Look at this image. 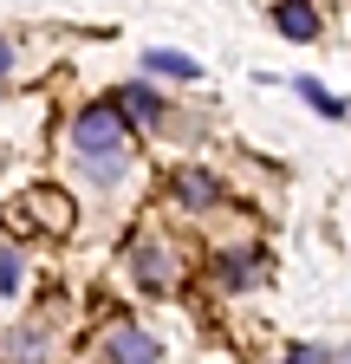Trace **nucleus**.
I'll use <instances>...</instances> for the list:
<instances>
[{"label":"nucleus","instance_id":"f257e3e1","mask_svg":"<svg viewBox=\"0 0 351 364\" xmlns=\"http://www.w3.org/2000/svg\"><path fill=\"white\" fill-rule=\"evenodd\" d=\"M130 130H137V124H130L117 105H92V111H78L72 117V150L78 156H111V150H130Z\"/></svg>","mask_w":351,"mask_h":364},{"label":"nucleus","instance_id":"f03ea898","mask_svg":"<svg viewBox=\"0 0 351 364\" xmlns=\"http://www.w3.org/2000/svg\"><path fill=\"white\" fill-rule=\"evenodd\" d=\"M130 273H137L144 293H176V287H183V260H176V247L156 241V235L130 241Z\"/></svg>","mask_w":351,"mask_h":364},{"label":"nucleus","instance_id":"7ed1b4c3","mask_svg":"<svg viewBox=\"0 0 351 364\" xmlns=\"http://www.w3.org/2000/svg\"><path fill=\"white\" fill-rule=\"evenodd\" d=\"M169 196H176V208H189V215H208V208H222L228 182L215 176V169H202V163H183V169H176V182H169Z\"/></svg>","mask_w":351,"mask_h":364},{"label":"nucleus","instance_id":"20e7f679","mask_svg":"<svg viewBox=\"0 0 351 364\" xmlns=\"http://www.w3.org/2000/svg\"><path fill=\"white\" fill-rule=\"evenodd\" d=\"M104 364H163V338L144 326H111L104 332Z\"/></svg>","mask_w":351,"mask_h":364},{"label":"nucleus","instance_id":"39448f33","mask_svg":"<svg viewBox=\"0 0 351 364\" xmlns=\"http://www.w3.org/2000/svg\"><path fill=\"white\" fill-rule=\"evenodd\" d=\"M274 33L293 39V46H313L325 33V14H319V0H280L274 7Z\"/></svg>","mask_w":351,"mask_h":364},{"label":"nucleus","instance_id":"423d86ee","mask_svg":"<svg viewBox=\"0 0 351 364\" xmlns=\"http://www.w3.org/2000/svg\"><path fill=\"white\" fill-rule=\"evenodd\" d=\"M260 280H267V254L260 247H241V254L215 260V287L222 293H241V287H260Z\"/></svg>","mask_w":351,"mask_h":364},{"label":"nucleus","instance_id":"0eeeda50","mask_svg":"<svg viewBox=\"0 0 351 364\" xmlns=\"http://www.w3.org/2000/svg\"><path fill=\"white\" fill-rule=\"evenodd\" d=\"M130 124H137V130H156L163 124V98H156V91L144 85V78H130V85H117V98H111Z\"/></svg>","mask_w":351,"mask_h":364},{"label":"nucleus","instance_id":"6e6552de","mask_svg":"<svg viewBox=\"0 0 351 364\" xmlns=\"http://www.w3.org/2000/svg\"><path fill=\"white\" fill-rule=\"evenodd\" d=\"M130 169H137V156H130V150H111V156H78V176L92 182V189H124Z\"/></svg>","mask_w":351,"mask_h":364},{"label":"nucleus","instance_id":"1a4fd4ad","mask_svg":"<svg viewBox=\"0 0 351 364\" xmlns=\"http://www.w3.org/2000/svg\"><path fill=\"white\" fill-rule=\"evenodd\" d=\"M144 65H150L156 78H176V85H195V78H202V65H195L189 53H169V46H150Z\"/></svg>","mask_w":351,"mask_h":364},{"label":"nucleus","instance_id":"9d476101","mask_svg":"<svg viewBox=\"0 0 351 364\" xmlns=\"http://www.w3.org/2000/svg\"><path fill=\"white\" fill-rule=\"evenodd\" d=\"M46 332L39 326H14V338H7V364H46Z\"/></svg>","mask_w":351,"mask_h":364},{"label":"nucleus","instance_id":"9b49d317","mask_svg":"<svg viewBox=\"0 0 351 364\" xmlns=\"http://www.w3.org/2000/svg\"><path fill=\"white\" fill-rule=\"evenodd\" d=\"M299 98L313 105L319 117H351V105H345V98H332V91H325L319 78H299Z\"/></svg>","mask_w":351,"mask_h":364},{"label":"nucleus","instance_id":"f8f14e48","mask_svg":"<svg viewBox=\"0 0 351 364\" xmlns=\"http://www.w3.org/2000/svg\"><path fill=\"white\" fill-rule=\"evenodd\" d=\"M20 280H26V267H20V254H14V247H0V293L14 299V293H20Z\"/></svg>","mask_w":351,"mask_h":364},{"label":"nucleus","instance_id":"ddd939ff","mask_svg":"<svg viewBox=\"0 0 351 364\" xmlns=\"http://www.w3.org/2000/svg\"><path fill=\"white\" fill-rule=\"evenodd\" d=\"M319 358H325V351H319V345H293V351H286V358H280V364H319Z\"/></svg>","mask_w":351,"mask_h":364},{"label":"nucleus","instance_id":"4468645a","mask_svg":"<svg viewBox=\"0 0 351 364\" xmlns=\"http://www.w3.org/2000/svg\"><path fill=\"white\" fill-rule=\"evenodd\" d=\"M14 72V39H0V78Z\"/></svg>","mask_w":351,"mask_h":364},{"label":"nucleus","instance_id":"2eb2a0df","mask_svg":"<svg viewBox=\"0 0 351 364\" xmlns=\"http://www.w3.org/2000/svg\"><path fill=\"white\" fill-rule=\"evenodd\" d=\"M332 364H351V351H338V358H332Z\"/></svg>","mask_w":351,"mask_h":364},{"label":"nucleus","instance_id":"dca6fc26","mask_svg":"<svg viewBox=\"0 0 351 364\" xmlns=\"http://www.w3.org/2000/svg\"><path fill=\"white\" fill-rule=\"evenodd\" d=\"M0 221H7V215H0Z\"/></svg>","mask_w":351,"mask_h":364}]
</instances>
